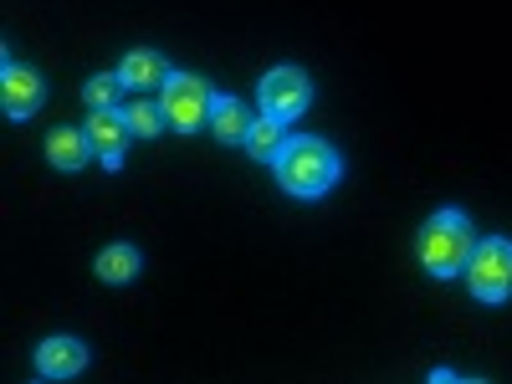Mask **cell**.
<instances>
[{
  "label": "cell",
  "instance_id": "8fae6325",
  "mask_svg": "<svg viewBox=\"0 0 512 384\" xmlns=\"http://www.w3.org/2000/svg\"><path fill=\"white\" fill-rule=\"evenodd\" d=\"M287 149V123L282 118H272V113H262L251 123V134H246V154H256V159H272L277 164V154Z\"/></svg>",
  "mask_w": 512,
  "mask_h": 384
},
{
  "label": "cell",
  "instance_id": "4fadbf2b",
  "mask_svg": "<svg viewBox=\"0 0 512 384\" xmlns=\"http://www.w3.org/2000/svg\"><path fill=\"white\" fill-rule=\"evenodd\" d=\"M93 267H98L103 282H134L139 277V251L134 246H103Z\"/></svg>",
  "mask_w": 512,
  "mask_h": 384
},
{
  "label": "cell",
  "instance_id": "9c48e42d",
  "mask_svg": "<svg viewBox=\"0 0 512 384\" xmlns=\"http://www.w3.org/2000/svg\"><path fill=\"white\" fill-rule=\"evenodd\" d=\"M118 77H123L134 93H154V88H164V82H169V62H164L159 52L139 47V52H128V57L118 62Z\"/></svg>",
  "mask_w": 512,
  "mask_h": 384
},
{
  "label": "cell",
  "instance_id": "30bf717a",
  "mask_svg": "<svg viewBox=\"0 0 512 384\" xmlns=\"http://www.w3.org/2000/svg\"><path fill=\"white\" fill-rule=\"evenodd\" d=\"M88 154H93V139H88V128H57V134L47 139V159L57 164V169H82L88 164Z\"/></svg>",
  "mask_w": 512,
  "mask_h": 384
},
{
  "label": "cell",
  "instance_id": "277c9868",
  "mask_svg": "<svg viewBox=\"0 0 512 384\" xmlns=\"http://www.w3.org/2000/svg\"><path fill=\"white\" fill-rule=\"evenodd\" d=\"M466 287H472L477 303H502L512 292V241H502V236L477 241L472 262H466Z\"/></svg>",
  "mask_w": 512,
  "mask_h": 384
},
{
  "label": "cell",
  "instance_id": "6da1fadb",
  "mask_svg": "<svg viewBox=\"0 0 512 384\" xmlns=\"http://www.w3.org/2000/svg\"><path fill=\"white\" fill-rule=\"evenodd\" d=\"M338 175H344V159H338V149L323 144V139H287V149L277 154V180L297 200L328 195L338 185Z\"/></svg>",
  "mask_w": 512,
  "mask_h": 384
},
{
  "label": "cell",
  "instance_id": "7c38bea8",
  "mask_svg": "<svg viewBox=\"0 0 512 384\" xmlns=\"http://www.w3.org/2000/svg\"><path fill=\"white\" fill-rule=\"evenodd\" d=\"M251 123H256V118H246V108H241L236 98H216V113H210V128H216V139H221V144H246Z\"/></svg>",
  "mask_w": 512,
  "mask_h": 384
},
{
  "label": "cell",
  "instance_id": "ba28073f",
  "mask_svg": "<svg viewBox=\"0 0 512 384\" xmlns=\"http://www.w3.org/2000/svg\"><path fill=\"white\" fill-rule=\"evenodd\" d=\"M82 364H88V349H82L77 338H47V344L36 349V369L47 379H72V374H82Z\"/></svg>",
  "mask_w": 512,
  "mask_h": 384
},
{
  "label": "cell",
  "instance_id": "5b68a950",
  "mask_svg": "<svg viewBox=\"0 0 512 384\" xmlns=\"http://www.w3.org/2000/svg\"><path fill=\"white\" fill-rule=\"evenodd\" d=\"M256 98H262V113L272 118H297V113H308V98H313V82L297 72V67H277L262 77V88H256Z\"/></svg>",
  "mask_w": 512,
  "mask_h": 384
},
{
  "label": "cell",
  "instance_id": "3957f363",
  "mask_svg": "<svg viewBox=\"0 0 512 384\" xmlns=\"http://www.w3.org/2000/svg\"><path fill=\"white\" fill-rule=\"evenodd\" d=\"M159 108L169 118V128H180V134H200L216 113V93L205 88V77L195 72H169V82L159 88Z\"/></svg>",
  "mask_w": 512,
  "mask_h": 384
},
{
  "label": "cell",
  "instance_id": "8992f818",
  "mask_svg": "<svg viewBox=\"0 0 512 384\" xmlns=\"http://www.w3.org/2000/svg\"><path fill=\"white\" fill-rule=\"evenodd\" d=\"M128 134H134V128H128L123 113H113V108H93V118H88V139H93V154H103L108 169L123 164V139H128Z\"/></svg>",
  "mask_w": 512,
  "mask_h": 384
},
{
  "label": "cell",
  "instance_id": "5bb4252c",
  "mask_svg": "<svg viewBox=\"0 0 512 384\" xmlns=\"http://www.w3.org/2000/svg\"><path fill=\"white\" fill-rule=\"evenodd\" d=\"M123 118H128V128H134L139 139H154L159 128L169 123V118H164V108H159V103H149V98H139V103H128V113H123Z\"/></svg>",
  "mask_w": 512,
  "mask_h": 384
},
{
  "label": "cell",
  "instance_id": "9a60e30c",
  "mask_svg": "<svg viewBox=\"0 0 512 384\" xmlns=\"http://www.w3.org/2000/svg\"><path fill=\"white\" fill-rule=\"evenodd\" d=\"M123 88H128V82H123L118 72H108V77H93V82H88V103H93V108H113V103L123 98Z\"/></svg>",
  "mask_w": 512,
  "mask_h": 384
},
{
  "label": "cell",
  "instance_id": "7a4b0ae2",
  "mask_svg": "<svg viewBox=\"0 0 512 384\" xmlns=\"http://www.w3.org/2000/svg\"><path fill=\"white\" fill-rule=\"evenodd\" d=\"M415 251H420V262H425V272H431V277H456V272H466V262H472V251H477L472 221H466L461 210H436V216L425 221Z\"/></svg>",
  "mask_w": 512,
  "mask_h": 384
},
{
  "label": "cell",
  "instance_id": "52a82bcc",
  "mask_svg": "<svg viewBox=\"0 0 512 384\" xmlns=\"http://www.w3.org/2000/svg\"><path fill=\"white\" fill-rule=\"evenodd\" d=\"M0 103H6L11 118H31L41 108V77L11 62L6 72H0Z\"/></svg>",
  "mask_w": 512,
  "mask_h": 384
}]
</instances>
